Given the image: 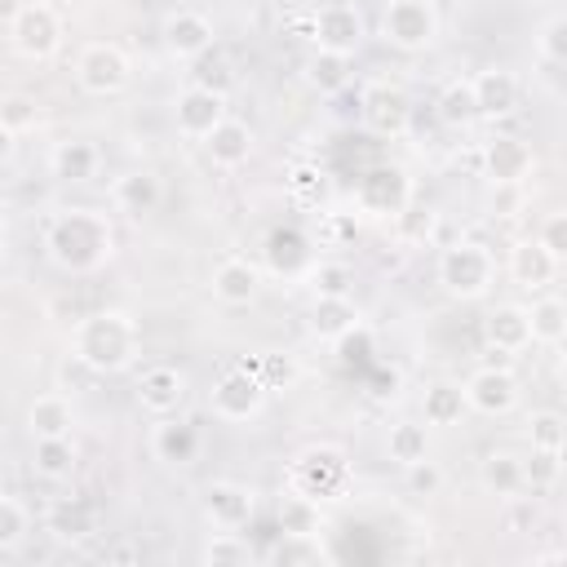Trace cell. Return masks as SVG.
Returning a JSON list of instances; mask_svg holds the SVG:
<instances>
[{
    "label": "cell",
    "mask_w": 567,
    "mask_h": 567,
    "mask_svg": "<svg viewBox=\"0 0 567 567\" xmlns=\"http://www.w3.org/2000/svg\"><path fill=\"white\" fill-rule=\"evenodd\" d=\"M44 257L66 275H93L115 257V226L97 208H58L44 221Z\"/></svg>",
    "instance_id": "cell-1"
},
{
    "label": "cell",
    "mask_w": 567,
    "mask_h": 567,
    "mask_svg": "<svg viewBox=\"0 0 567 567\" xmlns=\"http://www.w3.org/2000/svg\"><path fill=\"white\" fill-rule=\"evenodd\" d=\"M137 354H142V328L124 310H93L71 328V359H80L97 377L128 372Z\"/></svg>",
    "instance_id": "cell-2"
},
{
    "label": "cell",
    "mask_w": 567,
    "mask_h": 567,
    "mask_svg": "<svg viewBox=\"0 0 567 567\" xmlns=\"http://www.w3.org/2000/svg\"><path fill=\"white\" fill-rule=\"evenodd\" d=\"M434 279L447 297L456 301H478L492 292L496 284V257L483 239H456L447 248H439V261H434Z\"/></svg>",
    "instance_id": "cell-3"
},
{
    "label": "cell",
    "mask_w": 567,
    "mask_h": 567,
    "mask_svg": "<svg viewBox=\"0 0 567 567\" xmlns=\"http://www.w3.org/2000/svg\"><path fill=\"white\" fill-rule=\"evenodd\" d=\"M284 483H288V492H297V496L323 505V501L346 496V487H350V461H346L341 447L319 443V447H306V452L292 456Z\"/></svg>",
    "instance_id": "cell-4"
},
{
    "label": "cell",
    "mask_w": 567,
    "mask_h": 567,
    "mask_svg": "<svg viewBox=\"0 0 567 567\" xmlns=\"http://www.w3.org/2000/svg\"><path fill=\"white\" fill-rule=\"evenodd\" d=\"M306 40H310L315 49L354 58V53L363 49V40H368V18H363V9L350 4V0H328V4L310 9V18H306Z\"/></svg>",
    "instance_id": "cell-5"
},
{
    "label": "cell",
    "mask_w": 567,
    "mask_h": 567,
    "mask_svg": "<svg viewBox=\"0 0 567 567\" xmlns=\"http://www.w3.org/2000/svg\"><path fill=\"white\" fill-rule=\"evenodd\" d=\"M354 115H359V124H363L377 142H399V137H408V128H412V97H408L399 84H390V80H372V84L359 93Z\"/></svg>",
    "instance_id": "cell-6"
},
{
    "label": "cell",
    "mask_w": 567,
    "mask_h": 567,
    "mask_svg": "<svg viewBox=\"0 0 567 567\" xmlns=\"http://www.w3.org/2000/svg\"><path fill=\"white\" fill-rule=\"evenodd\" d=\"M381 40L399 53H421L439 40V9L434 0H385L381 9Z\"/></svg>",
    "instance_id": "cell-7"
},
{
    "label": "cell",
    "mask_w": 567,
    "mask_h": 567,
    "mask_svg": "<svg viewBox=\"0 0 567 567\" xmlns=\"http://www.w3.org/2000/svg\"><path fill=\"white\" fill-rule=\"evenodd\" d=\"M133 80V62L120 44L111 40H89L80 53H75V84L89 93V97H115L124 93Z\"/></svg>",
    "instance_id": "cell-8"
},
{
    "label": "cell",
    "mask_w": 567,
    "mask_h": 567,
    "mask_svg": "<svg viewBox=\"0 0 567 567\" xmlns=\"http://www.w3.org/2000/svg\"><path fill=\"white\" fill-rule=\"evenodd\" d=\"M9 44L27 62H49L62 49V18L53 4H18L9 18Z\"/></svg>",
    "instance_id": "cell-9"
},
{
    "label": "cell",
    "mask_w": 567,
    "mask_h": 567,
    "mask_svg": "<svg viewBox=\"0 0 567 567\" xmlns=\"http://www.w3.org/2000/svg\"><path fill=\"white\" fill-rule=\"evenodd\" d=\"M208 408H213V416L226 421V425L257 421V416L266 412V385H261L257 372L230 368V372L217 377V385H213V394H208Z\"/></svg>",
    "instance_id": "cell-10"
},
{
    "label": "cell",
    "mask_w": 567,
    "mask_h": 567,
    "mask_svg": "<svg viewBox=\"0 0 567 567\" xmlns=\"http://www.w3.org/2000/svg\"><path fill=\"white\" fill-rule=\"evenodd\" d=\"M408 199H412V177L399 164H372L354 182V204L368 217H394Z\"/></svg>",
    "instance_id": "cell-11"
},
{
    "label": "cell",
    "mask_w": 567,
    "mask_h": 567,
    "mask_svg": "<svg viewBox=\"0 0 567 567\" xmlns=\"http://www.w3.org/2000/svg\"><path fill=\"white\" fill-rule=\"evenodd\" d=\"M199 514L208 518V527L239 532L257 514V492L248 483H235V478H213L204 487V496H199Z\"/></svg>",
    "instance_id": "cell-12"
},
{
    "label": "cell",
    "mask_w": 567,
    "mask_h": 567,
    "mask_svg": "<svg viewBox=\"0 0 567 567\" xmlns=\"http://www.w3.org/2000/svg\"><path fill=\"white\" fill-rule=\"evenodd\" d=\"M186 394H190V381H186V372L173 368V363H151V368H142L137 381H133V399H137V408L151 412V416H173V412H182Z\"/></svg>",
    "instance_id": "cell-13"
},
{
    "label": "cell",
    "mask_w": 567,
    "mask_h": 567,
    "mask_svg": "<svg viewBox=\"0 0 567 567\" xmlns=\"http://www.w3.org/2000/svg\"><path fill=\"white\" fill-rule=\"evenodd\" d=\"M461 390H465L470 412H478V416H509L523 399V385L509 368H478V372H470V381Z\"/></svg>",
    "instance_id": "cell-14"
},
{
    "label": "cell",
    "mask_w": 567,
    "mask_h": 567,
    "mask_svg": "<svg viewBox=\"0 0 567 567\" xmlns=\"http://www.w3.org/2000/svg\"><path fill=\"white\" fill-rule=\"evenodd\" d=\"M532 168H536V155H532V146L523 137L496 133V137L483 142V177L492 186H523Z\"/></svg>",
    "instance_id": "cell-15"
},
{
    "label": "cell",
    "mask_w": 567,
    "mask_h": 567,
    "mask_svg": "<svg viewBox=\"0 0 567 567\" xmlns=\"http://www.w3.org/2000/svg\"><path fill=\"white\" fill-rule=\"evenodd\" d=\"M558 257L536 239V235H527V239H514L509 244V257H505V275L514 279V288H523V292H545L554 279H558Z\"/></svg>",
    "instance_id": "cell-16"
},
{
    "label": "cell",
    "mask_w": 567,
    "mask_h": 567,
    "mask_svg": "<svg viewBox=\"0 0 567 567\" xmlns=\"http://www.w3.org/2000/svg\"><path fill=\"white\" fill-rule=\"evenodd\" d=\"M159 40H164L168 58L190 62V58H199L204 49L217 44V31H213V18H208V13H199V9H173V13L164 18V27H159Z\"/></svg>",
    "instance_id": "cell-17"
},
{
    "label": "cell",
    "mask_w": 567,
    "mask_h": 567,
    "mask_svg": "<svg viewBox=\"0 0 567 567\" xmlns=\"http://www.w3.org/2000/svg\"><path fill=\"white\" fill-rule=\"evenodd\" d=\"M221 120H226V97H221V93H213V89L186 84V89L173 97V124H177V133H182V137L204 142Z\"/></svg>",
    "instance_id": "cell-18"
},
{
    "label": "cell",
    "mask_w": 567,
    "mask_h": 567,
    "mask_svg": "<svg viewBox=\"0 0 567 567\" xmlns=\"http://www.w3.org/2000/svg\"><path fill=\"white\" fill-rule=\"evenodd\" d=\"M470 89H474V111H478V120H505V115H514V106H518V75L514 71H505V66H483V71H474L470 75Z\"/></svg>",
    "instance_id": "cell-19"
},
{
    "label": "cell",
    "mask_w": 567,
    "mask_h": 567,
    "mask_svg": "<svg viewBox=\"0 0 567 567\" xmlns=\"http://www.w3.org/2000/svg\"><path fill=\"white\" fill-rule=\"evenodd\" d=\"M159 199H164V182L151 168H128V173H120L111 182V208L124 213L128 221L151 217L159 208Z\"/></svg>",
    "instance_id": "cell-20"
},
{
    "label": "cell",
    "mask_w": 567,
    "mask_h": 567,
    "mask_svg": "<svg viewBox=\"0 0 567 567\" xmlns=\"http://www.w3.org/2000/svg\"><path fill=\"white\" fill-rule=\"evenodd\" d=\"M208 288L221 306H252L261 292V266L248 257H221L208 275Z\"/></svg>",
    "instance_id": "cell-21"
},
{
    "label": "cell",
    "mask_w": 567,
    "mask_h": 567,
    "mask_svg": "<svg viewBox=\"0 0 567 567\" xmlns=\"http://www.w3.org/2000/svg\"><path fill=\"white\" fill-rule=\"evenodd\" d=\"M44 532L62 545H80L97 532V509L89 496H53L44 509Z\"/></svg>",
    "instance_id": "cell-22"
},
{
    "label": "cell",
    "mask_w": 567,
    "mask_h": 567,
    "mask_svg": "<svg viewBox=\"0 0 567 567\" xmlns=\"http://www.w3.org/2000/svg\"><path fill=\"white\" fill-rule=\"evenodd\" d=\"M195 452H199V430L190 421H182L177 412L173 416H155V425H151V456L159 465L182 470V465L195 461Z\"/></svg>",
    "instance_id": "cell-23"
},
{
    "label": "cell",
    "mask_w": 567,
    "mask_h": 567,
    "mask_svg": "<svg viewBox=\"0 0 567 567\" xmlns=\"http://www.w3.org/2000/svg\"><path fill=\"white\" fill-rule=\"evenodd\" d=\"M102 168V151L89 142V137H62L49 146V173L66 186H84L93 182Z\"/></svg>",
    "instance_id": "cell-24"
},
{
    "label": "cell",
    "mask_w": 567,
    "mask_h": 567,
    "mask_svg": "<svg viewBox=\"0 0 567 567\" xmlns=\"http://www.w3.org/2000/svg\"><path fill=\"white\" fill-rule=\"evenodd\" d=\"M483 341H487L492 350H501V354H518V350H527V346H532L527 306H518V301H501V306H492L487 319H483Z\"/></svg>",
    "instance_id": "cell-25"
},
{
    "label": "cell",
    "mask_w": 567,
    "mask_h": 567,
    "mask_svg": "<svg viewBox=\"0 0 567 567\" xmlns=\"http://www.w3.org/2000/svg\"><path fill=\"white\" fill-rule=\"evenodd\" d=\"M252 146H257L252 128H248L244 120H235V115H226V120L204 137V151H208V159H213L217 168H239V164H248V159H252Z\"/></svg>",
    "instance_id": "cell-26"
},
{
    "label": "cell",
    "mask_w": 567,
    "mask_h": 567,
    "mask_svg": "<svg viewBox=\"0 0 567 567\" xmlns=\"http://www.w3.org/2000/svg\"><path fill=\"white\" fill-rule=\"evenodd\" d=\"M27 430L31 439H71L75 430V408L66 394H35L27 408Z\"/></svg>",
    "instance_id": "cell-27"
},
{
    "label": "cell",
    "mask_w": 567,
    "mask_h": 567,
    "mask_svg": "<svg viewBox=\"0 0 567 567\" xmlns=\"http://www.w3.org/2000/svg\"><path fill=\"white\" fill-rule=\"evenodd\" d=\"M359 319H363V310L354 306V297H315L306 328H310L315 341H337V337H341L346 328H354Z\"/></svg>",
    "instance_id": "cell-28"
},
{
    "label": "cell",
    "mask_w": 567,
    "mask_h": 567,
    "mask_svg": "<svg viewBox=\"0 0 567 567\" xmlns=\"http://www.w3.org/2000/svg\"><path fill=\"white\" fill-rule=\"evenodd\" d=\"M465 412H470V403H465L461 381H430V385H425V394H421V416H425V425L452 430V425L465 421Z\"/></svg>",
    "instance_id": "cell-29"
},
{
    "label": "cell",
    "mask_w": 567,
    "mask_h": 567,
    "mask_svg": "<svg viewBox=\"0 0 567 567\" xmlns=\"http://www.w3.org/2000/svg\"><path fill=\"white\" fill-rule=\"evenodd\" d=\"M478 483H483V492L496 496V501L523 492V456L509 452V447H492V452L478 461Z\"/></svg>",
    "instance_id": "cell-30"
},
{
    "label": "cell",
    "mask_w": 567,
    "mask_h": 567,
    "mask_svg": "<svg viewBox=\"0 0 567 567\" xmlns=\"http://www.w3.org/2000/svg\"><path fill=\"white\" fill-rule=\"evenodd\" d=\"M527 328H532V341L536 346H563L567 337V301L558 292H540L532 306H527Z\"/></svg>",
    "instance_id": "cell-31"
},
{
    "label": "cell",
    "mask_w": 567,
    "mask_h": 567,
    "mask_svg": "<svg viewBox=\"0 0 567 567\" xmlns=\"http://www.w3.org/2000/svg\"><path fill=\"white\" fill-rule=\"evenodd\" d=\"M275 567H310V563H332V549L323 545V532H284L270 554H266Z\"/></svg>",
    "instance_id": "cell-32"
},
{
    "label": "cell",
    "mask_w": 567,
    "mask_h": 567,
    "mask_svg": "<svg viewBox=\"0 0 567 567\" xmlns=\"http://www.w3.org/2000/svg\"><path fill=\"white\" fill-rule=\"evenodd\" d=\"M75 465H80V456H75L71 439H31V470L44 483H66L75 474Z\"/></svg>",
    "instance_id": "cell-33"
},
{
    "label": "cell",
    "mask_w": 567,
    "mask_h": 567,
    "mask_svg": "<svg viewBox=\"0 0 567 567\" xmlns=\"http://www.w3.org/2000/svg\"><path fill=\"white\" fill-rule=\"evenodd\" d=\"M266 261H270V270H279V275H301V270L310 266V239H306L301 230H292V226L270 230V239H266Z\"/></svg>",
    "instance_id": "cell-34"
},
{
    "label": "cell",
    "mask_w": 567,
    "mask_h": 567,
    "mask_svg": "<svg viewBox=\"0 0 567 567\" xmlns=\"http://www.w3.org/2000/svg\"><path fill=\"white\" fill-rule=\"evenodd\" d=\"M390 226H394V239H399L403 248H425V244H434V235H439V213L408 199V204L390 217Z\"/></svg>",
    "instance_id": "cell-35"
},
{
    "label": "cell",
    "mask_w": 567,
    "mask_h": 567,
    "mask_svg": "<svg viewBox=\"0 0 567 567\" xmlns=\"http://www.w3.org/2000/svg\"><path fill=\"white\" fill-rule=\"evenodd\" d=\"M385 456L399 470L412 465V461H421V456H430V425L425 421H394L385 430Z\"/></svg>",
    "instance_id": "cell-36"
},
{
    "label": "cell",
    "mask_w": 567,
    "mask_h": 567,
    "mask_svg": "<svg viewBox=\"0 0 567 567\" xmlns=\"http://www.w3.org/2000/svg\"><path fill=\"white\" fill-rule=\"evenodd\" d=\"M306 84H310L315 93H323V97L341 93V89L350 84V58H346V53L315 49V53L306 58Z\"/></svg>",
    "instance_id": "cell-37"
},
{
    "label": "cell",
    "mask_w": 567,
    "mask_h": 567,
    "mask_svg": "<svg viewBox=\"0 0 567 567\" xmlns=\"http://www.w3.org/2000/svg\"><path fill=\"white\" fill-rule=\"evenodd\" d=\"M434 111H439V120H443L447 128H465V124H474V120H478V111H474L470 75L447 80V84L439 89V97H434Z\"/></svg>",
    "instance_id": "cell-38"
},
{
    "label": "cell",
    "mask_w": 567,
    "mask_h": 567,
    "mask_svg": "<svg viewBox=\"0 0 567 567\" xmlns=\"http://www.w3.org/2000/svg\"><path fill=\"white\" fill-rule=\"evenodd\" d=\"M190 84L213 89V93H221V97L235 89V62L226 58V49H221V44L204 49L199 58H190Z\"/></svg>",
    "instance_id": "cell-39"
},
{
    "label": "cell",
    "mask_w": 567,
    "mask_h": 567,
    "mask_svg": "<svg viewBox=\"0 0 567 567\" xmlns=\"http://www.w3.org/2000/svg\"><path fill=\"white\" fill-rule=\"evenodd\" d=\"M199 558H204L208 567H244V563H252L257 554H252V545H248V536H239V532H221V527H213V536L204 540V549H199Z\"/></svg>",
    "instance_id": "cell-40"
},
{
    "label": "cell",
    "mask_w": 567,
    "mask_h": 567,
    "mask_svg": "<svg viewBox=\"0 0 567 567\" xmlns=\"http://www.w3.org/2000/svg\"><path fill=\"white\" fill-rule=\"evenodd\" d=\"M301 275L310 284V297H354V270L346 261H315Z\"/></svg>",
    "instance_id": "cell-41"
},
{
    "label": "cell",
    "mask_w": 567,
    "mask_h": 567,
    "mask_svg": "<svg viewBox=\"0 0 567 567\" xmlns=\"http://www.w3.org/2000/svg\"><path fill=\"white\" fill-rule=\"evenodd\" d=\"M284 186H288L292 204H301V208H315L328 195V177H323L319 164H292L288 177H284Z\"/></svg>",
    "instance_id": "cell-42"
},
{
    "label": "cell",
    "mask_w": 567,
    "mask_h": 567,
    "mask_svg": "<svg viewBox=\"0 0 567 567\" xmlns=\"http://www.w3.org/2000/svg\"><path fill=\"white\" fill-rule=\"evenodd\" d=\"M527 443L540 447V452H563V443H567V421H563V412L536 408V412L527 416Z\"/></svg>",
    "instance_id": "cell-43"
},
{
    "label": "cell",
    "mask_w": 567,
    "mask_h": 567,
    "mask_svg": "<svg viewBox=\"0 0 567 567\" xmlns=\"http://www.w3.org/2000/svg\"><path fill=\"white\" fill-rule=\"evenodd\" d=\"M563 478V452H540L532 447V456H523V492H549Z\"/></svg>",
    "instance_id": "cell-44"
},
{
    "label": "cell",
    "mask_w": 567,
    "mask_h": 567,
    "mask_svg": "<svg viewBox=\"0 0 567 567\" xmlns=\"http://www.w3.org/2000/svg\"><path fill=\"white\" fill-rule=\"evenodd\" d=\"M279 532H323L319 505L297 496V492H284L279 496Z\"/></svg>",
    "instance_id": "cell-45"
},
{
    "label": "cell",
    "mask_w": 567,
    "mask_h": 567,
    "mask_svg": "<svg viewBox=\"0 0 567 567\" xmlns=\"http://www.w3.org/2000/svg\"><path fill=\"white\" fill-rule=\"evenodd\" d=\"M31 532V509L18 496L0 492V554H13Z\"/></svg>",
    "instance_id": "cell-46"
},
{
    "label": "cell",
    "mask_w": 567,
    "mask_h": 567,
    "mask_svg": "<svg viewBox=\"0 0 567 567\" xmlns=\"http://www.w3.org/2000/svg\"><path fill=\"white\" fill-rule=\"evenodd\" d=\"M536 58L545 66H563L567 62V18L563 13H549L536 31Z\"/></svg>",
    "instance_id": "cell-47"
},
{
    "label": "cell",
    "mask_w": 567,
    "mask_h": 567,
    "mask_svg": "<svg viewBox=\"0 0 567 567\" xmlns=\"http://www.w3.org/2000/svg\"><path fill=\"white\" fill-rule=\"evenodd\" d=\"M501 527L509 532V536H527V532H536L540 527V505L532 501V496H505L501 501Z\"/></svg>",
    "instance_id": "cell-48"
},
{
    "label": "cell",
    "mask_w": 567,
    "mask_h": 567,
    "mask_svg": "<svg viewBox=\"0 0 567 567\" xmlns=\"http://www.w3.org/2000/svg\"><path fill=\"white\" fill-rule=\"evenodd\" d=\"M0 124H4L9 133L35 128V124H40V102H35L31 93H9V97H0Z\"/></svg>",
    "instance_id": "cell-49"
},
{
    "label": "cell",
    "mask_w": 567,
    "mask_h": 567,
    "mask_svg": "<svg viewBox=\"0 0 567 567\" xmlns=\"http://www.w3.org/2000/svg\"><path fill=\"white\" fill-rule=\"evenodd\" d=\"M403 483H408V492H412V496H439V492H443V483H447V474H443V465H439V461L421 456V461L403 465Z\"/></svg>",
    "instance_id": "cell-50"
},
{
    "label": "cell",
    "mask_w": 567,
    "mask_h": 567,
    "mask_svg": "<svg viewBox=\"0 0 567 567\" xmlns=\"http://www.w3.org/2000/svg\"><path fill=\"white\" fill-rule=\"evenodd\" d=\"M257 377H261L266 394H270V390H292V385H297V359H292V354H279V350H270V354H261V363H257Z\"/></svg>",
    "instance_id": "cell-51"
},
{
    "label": "cell",
    "mask_w": 567,
    "mask_h": 567,
    "mask_svg": "<svg viewBox=\"0 0 567 567\" xmlns=\"http://www.w3.org/2000/svg\"><path fill=\"white\" fill-rule=\"evenodd\" d=\"M332 346H337V359L350 368V363L368 359V350H372V332H368V323L359 319V323H354V328H346V332H341Z\"/></svg>",
    "instance_id": "cell-52"
},
{
    "label": "cell",
    "mask_w": 567,
    "mask_h": 567,
    "mask_svg": "<svg viewBox=\"0 0 567 567\" xmlns=\"http://www.w3.org/2000/svg\"><path fill=\"white\" fill-rule=\"evenodd\" d=\"M359 235V213H328L323 221H319V239L328 244V248H341V244H350Z\"/></svg>",
    "instance_id": "cell-53"
},
{
    "label": "cell",
    "mask_w": 567,
    "mask_h": 567,
    "mask_svg": "<svg viewBox=\"0 0 567 567\" xmlns=\"http://www.w3.org/2000/svg\"><path fill=\"white\" fill-rule=\"evenodd\" d=\"M536 239H540V244L563 261V257H567V213H563V208L545 213V217H540V226H536Z\"/></svg>",
    "instance_id": "cell-54"
},
{
    "label": "cell",
    "mask_w": 567,
    "mask_h": 567,
    "mask_svg": "<svg viewBox=\"0 0 567 567\" xmlns=\"http://www.w3.org/2000/svg\"><path fill=\"white\" fill-rule=\"evenodd\" d=\"M13 151H18V133H9V128L0 124V168L13 159Z\"/></svg>",
    "instance_id": "cell-55"
},
{
    "label": "cell",
    "mask_w": 567,
    "mask_h": 567,
    "mask_svg": "<svg viewBox=\"0 0 567 567\" xmlns=\"http://www.w3.org/2000/svg\"><path fill=\"white\" fill-rule=\"evenodd\" d=\"M4 252H9V221L0 217V257H4Z\"/></svg>",
    "instance_id": "cell-56"
},
{
    "label": "cell",
    "mask_w": 567,
    "mask_h": 567,
    "mask_svg": "<svg viewBox=\"0 0 567 567\" xmlns=\"http://www.w3.org/2000/svg\"><path fill=\"white\" fill-rule=\"evenodd\" d=\"M18 4H53V0H18Z\"/></svg>",
    "instance_id": "cell-57"
}]
</instances>
